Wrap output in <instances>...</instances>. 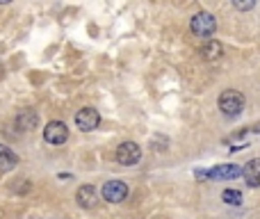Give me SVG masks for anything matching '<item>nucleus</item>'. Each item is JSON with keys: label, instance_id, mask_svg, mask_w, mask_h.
Wrapping results in <instances>:
<instances>
[{"label": "nucleus", "instance_id": "obj_7", "mask_svg": "<svg viewBox=\"0 0 260 219\" xmlns=\"http://www.w3.org/2000/svg\"><path fill=\"white\" fill-rule=\"evenodd\" d=\"M99 121H101V116L94 108H82L76 114V126L82 130V133H89V130L99 128Z\"/></svg>", "mask_w": 260, "mask_h": 219}, {"label": "nucleus", "instance_id": "obj_1", "mask_svg": "<svg viewBox=\"0 0 260 219\" xmlns=\"http://www.w3.org/2000/svg\"><path fill=\"white\" fill-rule=\"evenodd\" d=\"M219 110L226 116H238L244 110V96L235 89H226L219 94Z\"/></svg>", "mask_w": 260, "mask_h": 219}, {"label": "nucleus", "instance_id": "obj_4", "mask_svg": "<svg viewBox=\"0 0 260 219\" xmlns=\"http://www.w3.org/2000/svg\"><path fill=\"white\" fill-rule=\"evenodd\" d=\"M139 158H142V148H139V144H135V142H123L121 146L117 148V162L123 167L137 165Z\"/></svg>", "mask_w": 260, "mask_h": 219}, {"label": "nucleus", "instance_id": "obj_2", "mask_svg": "<svg viewBox=\"0 0 260 219\" xmlns=\"http://www.w3.org/2000/svg\"><path fill=\"white\" fill-rule=\"evenodd\" d=\"M189 30H192L197 37H201V39H210V37L215 35V30H217V21H215L212 14L201 12V14H197V16L189 21Z\"/></svg>", "mask_w": 260, "mask_h": 219}, {"label": "nucleus", "instance_id": "obj_11", "mask_svg": "<svg viewBox=\"0 0 260 219\" xmlns=\"http://www.w3.org/2000/svg\"><path fill=\"white\" fill-rule=\"evenodd\" d=\"M201 55L206 59H217V57L224 55V46H221L219 41H215V39H208L206 44L201 46Z\"/></svg>", "mask_w": 260, "mask_h": 219}, {"label": "nucleus", "instance_id": "obj_3", "mask_svg": "<svg viewBox=\"0 0 260 219\" xmlns=\"http://www.w3.org/2000/svg\"><path fill=\"white\" fill-rule=\"evenodd\" d=\"M242 176V169L233 162H226V165H217L210 171H197V178H212V180H233Z\"/></svg>", "mask_w": 260, "mask_h": 219}, {"label": "nucleus", "instance_id": "obj_9", "mask_svg": "<svg viewBox=\"0 0 260 219\" xmlns=\"http://www.w3.org/2000/svg\"><path fill=\"white\" fill-rule=\"evenodd\" d=\"M76 201H78V206L87 208V210H89V208H94L96 201H99L96 187H94V185H82V187L76 192Z\"/></svg>", "mask_w": 260, "mask_h": 219}, {"label": "nucleus", "instance_id": "obj_13", "mask_svg": "<svg viewBox=\"0 0 260 219\" xmlns=\"http://www.w3.org/2000/svg\"><path fill=\"white\" fill-rule=\"evenodd\" d=\"M221 201L231 203V206H240V203H242V194H240L238 190H224V192H221Z\"/></svg>", "mask_w": 260, "mask_h": 219}, {"label": "nucleus", "instance_id": "obj_5", "mask_svg": "<svg viewBox=\"0 0 260 219\" xmlns=\"http://www.w3.org/2000/svg\"><path fill=\"white\" fill-rule=\"evenodd\" d=\"M101 194H103V199L110 203H121L123 199L128 197V185L123 183V180H108V183L103 185V190H101Z\"/></svg>", "mask_w": 260, "mask_h": 219}, {"label": "nucleus", "instance_id": "obj_10", "mask_svg": "<svg viewBox=\"0 0 260 219\" xmlns=\"http://www.w3.org/2000/svg\"><path fill=\"white\" fill-rule=\"evenodd\" d=\"M37 123H39V116H37L35 110H23L21 114L16 116V128L23 130V133H25V130H32Z\"/></svg>", "mask_w": 260, "mask_h": 219}, {"label": "nucleus", "instance_id": "obj_6", "mask_svg": "<svg viewBox=\"0 0 260 219\" xmlns=\"http://www.w3.org/2000/svg\"><path fill=\"white\" fill-rule=\"evenodd\" d=\"M44 139L48 144H64L69 139V128L67 123H62V121H50L48 126L44 128Z\"/></svg>", "mask_w": 260, "mask_h": 219}, {"label": "nucleus", "instance_id": "obj_12", "mask_svg": "<svg viewBox=\"0 0 260 219\" xmlns=\"http://www.w3.org/2000/svg\"><path fill=\"white\" fill-rule=\"evenodd\" d=\"M16 162H18V158L14 155V153L9 151L7 146H3V144H0V169L7 171V169H12Z\"/></svg>", "mask_w": 260, "mask_h": 219}, {"label": "nucleus", "instance_id": "obj_14", "mask_svg": "<svg viewBox=\"0 0 260 219\" xmlns=\"http://www.w3.org/2000/svg\"><path fill=\"white\" fill-rule=\"evenodd\" d=\"M253 0H247V3H242V0H235V9H242V12H247V9H253Z\"/></svg>", "mask_w": 260, "mask_h": 219}, {"label": "nucleus", "instance_id": "obj_8", "mask_svg": "<svg viewBox=\"0 0 260 219\" xmlns=\"http://www.w3.org/2000/svg\"><path fill=\"white\" fill-rule=\"evenodd\" d=\"M242 176H244V183L251 190L260 187V158H253V160H249L247 165H244Z\"/></svg>", "mask_w": 260, "mask_h": 219}]
</instances>
